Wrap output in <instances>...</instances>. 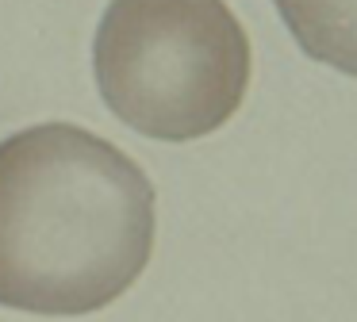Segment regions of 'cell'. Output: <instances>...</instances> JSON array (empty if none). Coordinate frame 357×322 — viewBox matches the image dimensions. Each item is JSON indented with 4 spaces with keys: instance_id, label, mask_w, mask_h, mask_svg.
<instances>
[{
    "instance_id": "obj_1",
    "label": "cell",
    "mask_w": 357,
    "mask_h": 322,
    "mask_svg": "<svg viewBox=\"0 0 357 322\" xmlns=\"http://www.w3.org/2000/svg\"><path fill=\"white\" fill-rule=\"evenodd\" d=\"M158 192L139 161L77 123L0 142V307L43 319L104 311L142 276Z\"/></svg>"
},
{
    "instance_id": "obj_2",
    "label": "cell",
    "mask_w": 357,
    "mask_h": 322,
    "mask_svg": "<svg viewBox=\"0 0 357 322\" xmlns=\"http://www.w3.org/2000/svg\"><path fill=\"white\" fill-rule=\"evenodd\" d=\"M250 38L227 0H108L93 35L100 100L158 142L208 138L242 107Z\"/></svg>"
},
{
    "instance_id": "obj_3",
    "label": "cell",
    "mask_w": 357,
    "mask_h": 322,
    "mask_svg": "<svg viewBox=\"0 0 357 322\" xmlns=\"http://www.w3.org/2000/svg\"><path fill=\"white\" fill-rule=\"evenodd\" d=\"M311 61L357 77V0H273Z\"/></svg>"
}]
</instances>
